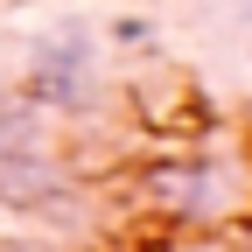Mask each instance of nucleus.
<instances>
[{
	"label": "nucleus",
	"instance_id": "obj_1",
	"mask_svg": "<svg viewBox=\"0 0 252 252\" xmlns=\"http://www.w3.org/2000/svg\"><path fill=\"white\" fill-rule=\"evenodd\" d=\"M63 189V147L42 126V105L0 91V203H49Z\"/></svg>",
	"mask_w": 252,
	"mask_h": 252
},
{
	"label": "nucleus",
	"instance_id": "obj_2",
	"mask_svg": "<svg viewBox=\"0 0 252 252\" xmlns=\"http://www.w3.org/2000/svg\"><path fill=\"white\" fill-rule=\"evenodd\" d=\"M91 84H98V35H91V21H56L49 35H35V49H28V105L77 112V105H91Z\"/></svg>",
	"mask_w": 252,
	"mask_h": 252
},
{
	"label": "nucleus",
	"instance_id": "obj_3",
	"mask_svg": "<svg viewBox=\"0 0 252 252\" xmlns=\"http://www.w3.org/2000/svg\"><path fill=\"white\" fill-rule=\"evenodd\" d=\"M140 189H147V203H161V210H175V217H217V210H224V196H217V168H203V161H168V168L140 175Z\"/></svg>",
	"mask_w": 252,
	"mask_h": 252
}]
</instances>
